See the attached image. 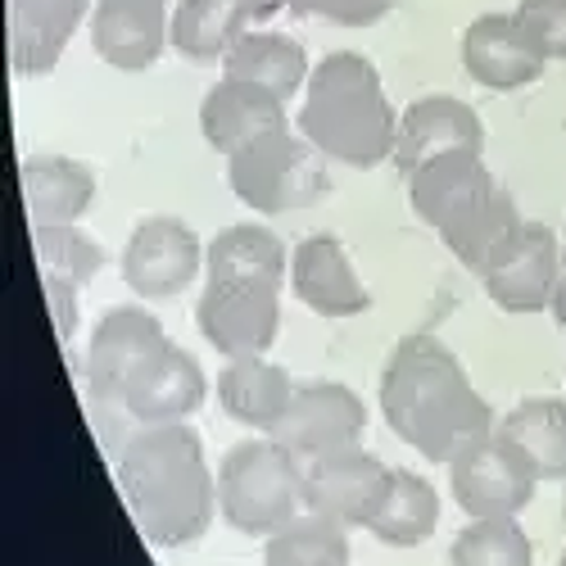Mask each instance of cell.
Returning <instances> with one entry per match:
<instances>
[{
    "mask_svg": "<svg viewBox=\"0 0 566 566\" xmlns=\"http://www.w3.org/2000/svg\"><path fill=\"white\" fill-rule=\"evenodd\" d=\"M522 222H526V218L516 213V200L499 186V191H494L481 209H471L462 222H453V227L444 231V245L458 254V263H462L467 272L481 276L485 263L507 245V235L522 227Z\"/></svg>",
    "mask_w": 566,
    "mask_h": 566,
    "instance_id": "cell-29",
    "label": "cell"
},
{
    "mask_svg": "<svg viewBox=\"0 0 566 566\" xmlns=\"http://www.w3.org/2000/svg\"><path fill=\"white\" fill-rule=\"evenodd\" d=\"M462 69L490 91H522L544 77L548 60L535 51L516 14H481L462 32Z\"/></svg>",
    "mask_w": 566,
    "mask_h": 566,
    "instance_id": "cell-16",
    "label": "cell"
},
{
    "mask_svg": "<svg viewBox=\"0 0 566 566\" xmlns=\"http://www.w3.org/2000/svg\"><path fill=\"white\" fill-rule=\"evenodd\" d=\"M449 566H535V548L516 516H471L453 535Z\"/></svg>",
    "mask_w": 566,
    "mask_h": 566,
    "instance_id": "cell-30",
    "label": "cell"
},
{
    "mask_svg": "<svg viewBox=\"0 0 566 566\" xmlns=\"http://www.w3.org/2000/svg\"><path fill=\"white\" fill-rule=\"evenodd\" d=\"M23 186V205L32 227H51V222H77L91 200H96V172L77 159L64 155H32L19 168Z\"/></svg>",
    "mask_w": 566,
    "mask_h": 566,
    "instance_id": "cell-25",
    "label": "cell"
},
{
    "mask_svg": "<svg viewBox=\"0 0 566 566\" xmlns=\"http://www.w3.org/2000/svg\"><path fill=\"white\" fill-rule=\"evenodd\" d=\"M300 132L345 168H376L395 159L399 114L381 86L376 64L358 51L322 55L308 73Z\"/></svg>",
    "mask_w": 566,
    "mask_h": 566,
    "instance_id": "cell-3",
    "label": "cell"
},
{
    "mask_svg": "<svg viewBox=\"0 0 566 566\" xmlns=\"http://www.w3.org/2000/svg\"><path fill=\"white\" fill-rule=\"evenodd\" d=\"M562 263L566 259H562L553 227L522 222L507 235V245L485 263L481 281H485L490 300L503 313H526L531 317V313L553 308V295L562 286Z\"/></svg>",
    "mask_w": 566,
    "mask_h": 566,
    "instance_id": "cell-8",
    "label": "cell"
},
{
    "mask_svg": "<svg viewBox=\"0 0 566 566\" xmlns=\"http://www.w3.org/2000/svg\"><path fill=\"white\" fill-rule=\"evenodd\" d=\"M205 272H209V281H222V286L281 291L291 276V254L276 241V231H268L259 222H235V227H222L209 241Z\"/></svg>",
    "mask_w": 566,
    "mask_h": 566,
    "instance_id": "cell-23",
    "label": "cell"
},
{
    "mask_svg": "<svg viewBox=\"0 0 566 566\" xmlns=\"http://www.w3.org/2000/svg\"><path fill=\"white\" fill-rule=\"evenodd\" d=\"M295 381L286 367H276L268 358H227L222 376H218V403L231 421L259 431V436H276L281 417L291 412L295 399Z\"/></svg>",
    "mask_w": 566,
    "mask_h": 566,
    "instance_id": "cell-22",
    "label": "cell"
},
{
    "mask_svg": "<svg viewBox=\"0 0 566 566\" xmlns=\"http://www.w3.org/2000/svg\"><path fill=\"white\" fill-rule=\"evenodd\" d=\"M440 526V494L427 476H417V471H403L395 467L390 471V485H386V499L381 507L371 512L367 531L390 544V548H417L427 544Z\"/></svg>",
    "mask_w": 566,
    "mask_h": 566,
    "instance_id": "cell-26",
    "label": "cell"
},
{
    "mask_svg": "<svg viewBox=\"0 0 566 566\" xmlns=\"http://www.w3.org/2000/svg\"><path fill=\"white\" fill-rule=\"evenodd\" d=\"M308 55L304 45L286 32H272V28H250L231 41V51L222 55V77H245V82H259L268 86L272 96L291 101L308 86Z\"/></svg>",
    "mask_w": 566,
    "mask_h": 566,
    "instance_id": "cell-24",
    "label": "cell"
},
{
    "mask_svg": "<svg viewBox=\"0 0 566 566\" xmlns=\"http://www.w3.org/2000/svg\"><path fill=\"white\" fill-rule=\"evenodd\" d=\"M231 196L263 218L308 209L326 196V155L304 132H268L235 155H227Z\"/></svg>",
    "mask_w": 566,
    "mask_h": 566,
    "instance_id": "cell-5",
    "label": "cell"
},
{
    "mask_svg": "<svg viewBox=\"0 0 566 566\" xmlns=\"http://www.w3.org/2000/svg\"><path fill=\"white\" fill-rule=\"evenodd\" d=\"M376 399L386 427L436 467L462 458L494 431L490 403L471 386L458 354L431 332H412L395 345Z\"/></svg>",
    "mask_w": 566,
    "mask_h": 566,
    "instance_id": "cell-1",
    "label": "cell"
},
{
    "mask_svg": "<svg viewBox=\"0 0 566 566\" xmlns=\"http://www.w3.org/2000/svg\"><path fill=\"white\" fill-rule=\"evenodd\" d=\"M562 566H566V553H562Z\"/></svg>",
    "mask_w": 566,
    "mask_h": 566,
    "instance_id": "cell-37",
    "label": "cell"
},
{
    "mask_svg": "<svg viewBox=\"0 0 566 566\" xmlns=\"http://www.w3.org/2000/svg\"><path fill=\"white\" fill-rule=\"evenodd\" d=\"M41 291H45V304H51V313H55L60 340H73V332H77V281H69L60 272H41Z\"/></svg>",
    "mask_w": 566,
    "mask_h": 566,
    "instance_id": "cell-34",
    "label": "cell"
},
{
    "mask_svg": "<svg viewBox=\"0 0 566 566\" xmlns=\"http://www.w3.org/2000/svg\"><path fill=\"white\" fill-rule=\"evenodd\" d=\"M276 10H291V14H313L326 23H340V28H371L381 23L399 0H272Z\"/></svg>",
    "mask_w": 566,
    "mask_h": 566,
    "instance_id": "cell-33",
    "label": "cell"
},
{
    "mask_svg": "<svg viewBox=\"0 0 566 566\" xmlns=\"http://www.w3.org/2000/svg\"><path fill=\"white\" fill-rule=\"evenodd\" d=\"M516 444L531 453L544 481H566V399H526L516 403L503 427Z\"/></svg>",
    "mask_w": 566,
    "mask_h": 566,
    "instance_id": "cell-28",
    "label": "cell"
},
{
    "mask_svg": "<svg viewBox=\"0 0 566 566\" xmlns=\"http://www.w3.org/2000/svg\"><path fill=\"white\" fill-rule=\"evenodd\" d=\"M32 245L41 272H60L69 281H91L105 268V250L96 235H86L77 222H51V227H32Z\"/></svg>",
    "mask_w": 566,
    "mask_h": 566,
    "instance_id": "cell-31",
    "label": "cell"
},
{
    "mask_svg": "<svg viewBox=\"0 0 566 566\" xmlns=\"http://www.w3.org/2000/svg\"><path fill=\"white\" fill-rule=\"evenodd\" d=\"M291 291L304 308H313L317 317H358L371 308V291L358 281L345 245L336 235H308L291 254Z\"/></svg>",
    "mask_w": 566,
    "mask_h": 566,
    "instance_id": "cell-18",
    "label": "cell"
},
{
    "mask_svg": "<svg viewBox=\"0 0 566 566\" xmlns=\"http://www.w3.org/2000/svg\"><path fill=\"white\" fill-rule=\"evenodd\" d=\"M164 322L136 304H118L109 308L86 345V399H91V417L114 408L123 381L132 376L136 363H146L159 345H164Z\"/></svg>",
    "mask_w": 566,
    "mask_h": 566,
    "instance_id": "cell-11",
    "label": "cell"
},
{
    "mask_svg": "<svg viewBox=\"0 0 566 566\" xmlns=\"http://www.w3.org/2000/svg\"><path fill=\"white\" fill-rule=\"evenodd\" d=\"M562 259H566V245H562Z\"/></svg>",
    "mask_w": 566,
    "mask_h": 566,
    "instance_id": "cell-38",
    "label": "cell"
},
{
    "mask_svg": "<svg viewBox=\"0 0 566 566\" xmlns=\"http://www.w3.org/2000/svg\"><path fill=\"white\" fill-rule=\"evenodd\" d=\"M291 127L286 101L272 96L268 86L245 82V77H222L209 86V96L200 105V132L218 155H235L250 140Z\"/></svg>",
    "mask_w": 566,
    "mask_h": 566,
    "instance_id": "cell-19",
    "label": "cell"
},
{
    "mask_svg": "<svg viewBox=\"0 0 566 566\" xmlns=\"http://www.w3.org/2000/svg\"><path fill=\"white\" fill-rule=\"evenodd\" d=\"M516 23L544 60H566V0H516Z\"/></svg>",
    "mask_w": 566,
    "mask_h": 566,
    "instance_id": "cell-32",
    "label": "cell"
},
{
    "mask_svg": "<svg viewBox=\"0 0 566 566\" xmlns=\"http://www.w3.org/2000/svg\"><path fill=\"white\" fill-rule=\"evenodd\" d=\"M263 566H349V526L304 507L295 522L268 535Z\"/></svg>",
    "mask_w": 566,
    "mask_h": 566,
    "instance_id": "cell-27",
    "label": "cell"
},
{
    "mask_svg": "<svg viewBox=\"0 0 566 566\" xmlns=\"http://www.w3.org/2000/svg\"><path fill=\"white\" fill-rule=\"evenodd\" d=\"M91 45L118 73H146L172 45L168 0H96L91 6Z\"/></svg>",
    "mask_w": 566,
    "mask_h": 566,
    "instance_id": "cell-14",
    "label": "cell"
},
{
    "mask_svg": "<svg viewBox=\"0 0 566 566\" xmlns=\"http://www.w3.org/2000/svg\"><path fill=\"white\" fill-rule=\"evenodd\" d=\"M485 123L458 96H421L399 114V140H395V168L412 177L421 164H431L453 150H481Z\"/></svg>",
    "mask_w": 566,
    "mask_h": 566,
    "instance_id": "cell-17",
    "label": "cell"
},
{
    "mask_svg": "<svg viewBox=\"0 0 566 566\" xmlns=\"http://www.w3.org/2000/svg\"><path fill=\"white\" fill-rule=\"evenodd\" d=\"M499 191L494 172L485 168L481 150H453V155H440L431 164H421L412 177H408V200L417 209V218L436 227L440 235L462 222L471 209H481L490 196Z\"/></svg>",
    "mask_w": 566,
    "mask_h": 566,
    "instance_id": "cell-15",
    "label": "cell"
},
{
    "mask_svg": "<svg viewBox=\"0 0 566 566\" xmlns=\"http://www.w3.org/2000/svg\"><path fill=\"white\" fill-rule=\"evenodd\" d=\"M276 6L272 0H177L172 10V51L186 55L191 64H213L231 51V41L263 28Z\"/></svg>",
    "mask_w": 566,
    "mask_h": 566,
    "instance_id": "cell-21",
    "label": "cell"
},
{
    "mask_svg": "<svg viewBox=\"0 0 566 566\" xmlns=\"http://www.w3.org/2000/svg\"><path fill=\"white\" fill-rule=\"evenodd\" d=\"M363 431H367V403L349 386L308 381L295 390L291 412L281 417V427H276V440L295 458L313 462V458H326L336 449L363 444Z\"/></svg>",
    "mask_w": 566,
    "mask_h": 566,
    "instance_id": "cell-12",
    "label": "cell"
},
{
    "mask_svg": "<svg viewBox=\"0 0 566 566\" xmlns=\"http://www.w3.org/2000/svg\"><path fill=\"white\" fill-rule=\"evenodd\" d=\"M96 0H10V69L19 77L55 73L69 36L91 19Z\"/></svg>",
    "mask_w": 566,
    "mask_h": 566,
    "instance_id": "cell-20",
    "label": "cell"
},
{
    "mask_svg": "<svg viewBox=\"0 0 566 566\" xmlns=\"http://www.w3.org/2000/svg\"><path fill=\"white\" fill-rule=\"evenodd\" d=\"M553 317L566 326V276H562V286H557V295H553Z\"/></svg>",
    "mask_w": 566,
    "mask_h": 566,
    "instance_id": "cell-35",
    "label": "cell"
},
{
    "mask_svg": "<svg viewBox=\"0 0 566 566\" xmlns=\"http://www.w3.org/2000/svg\"><path fill=\"white\" fill-rule=\"evenodd\" d=\"M539 481V467L507 431H490L449 462L453 503L467 516H516L522 507H531Z\"/></svg>",
    "mask_w": 566,
    "mask_h": 566,
    "instance_id": "cell-7",
    "label": "cell"
},
{
    "mask_svg": "<svg viewBox=\"0 0 566 566\" xmlns=\"http://www.w3.org/2000/svg\"><path fill=\"white\" fill-rule=\"evenodd\" d=\"M205 395H209L205 367L181 345L164 340L146 363L132 367L114 408L96 412V427H101V436H118V444H123L140 427H168V421L196 417Z\"/></svg>",
    "mask_w": 566,
    "mask_h": 566,
    "instance_id": "cell-6",
    "label": "cell"
},
{
    "mask_svg": "<svg viewBox=\"0 0 566 566\" xmlns=\"http://www.w3.org/2000/svg\"><path fill=\"white\" fill-rule=\"evenodd\" d=\"M562 522H566V481H562Z\"/></svg>",
    "mask_w": 566,
    "mask_h": 566,
    "instance_id": "cell-36",
    "label": "cell"
},
{
    "mask_svg": "<svg viewBox=\"0 0 566 566\" xmlns=\"http://www.w3.org/2000/svg\"><path fill=\"white\" fill-rule=\"evenodd\" d=\"M390 471L376 453H367L363 444L336 449L326 458L304 462V507L322 512V516H336L340 526H363L371 522V512L381 507L386 485H390Z\"/></svg>",
    "mask_w": 566,
    "mask_h": 566,
    "instance_id": "cell-10",
    "label": "cell"
},
{
    "mask_svg": "<svg viewBox=\"0 0 566 566\" xmlns=\"http://www.w3.org/2000/svg\"><path fill=\"white\" fill-rule=\"evenodd\" d=\"M118 490L155 548L205 539L218 512V471H209L205 444L186 421L140 427L118 444Z\"/></svg>",
    "mask_w": 566,
    "mask_h": 566,
    "instance_id": "cell-2",
    "label": "cell"
},
{
    "mask_svg": "<svg viewBox=\"0 0 566 566\" xmlns=\"http://www.w3.org/2000/svg\"><path fill=\"white\" fill-rule=\"evenodd\" d=\"M205 250L209 245H200V235L181 218H146L127 235L118 268L127 291H136L140 300H172L191 291V281L205 268Z\"/></svg>",
    "mask_w": 566,
    "mask_h": 566,
    "instance_id": "cell-9",
    "label": "cell"
},
{
    "mask_svg": "<svg viewBox=\"0 0 566 566\" xmlns=\"http://www.w3.org/2000/svg\"><path fill=\"white\" fill-rule=\"evenodd\" d=\"M196 322L222 358H263L281 336V300L268 286H222L209 281Z\"/></svg>",
    "mask_w": 566,
    "mask_h": 566,
    "instance_id": "cell-13",
    "label": "cell"
},
{
    "mask_svg": "<svg viewBox=\"0 0 566 566\" xmlns=\"http://www.w3.org/2000/svg\"><path fill=\"white\" fill-rule=\"evenodd\" d=\"M218 512L241 535H276L304 512V458L276 436L231 444L218 462Z\"/></svg>",
    "mask_w": 566,
    "mask_h": 566,
    "instance_id": "cell-4",
    "label": "cell"
}]
</instances>
